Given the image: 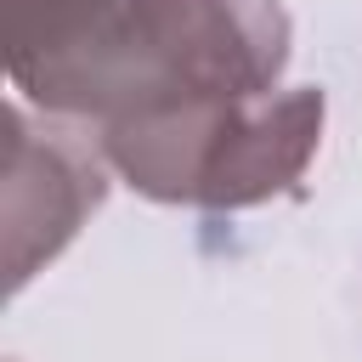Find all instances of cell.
Here are the masks:
<instances>
[]
</instances>
